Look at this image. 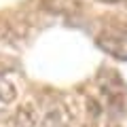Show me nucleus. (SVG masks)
<instances>
[{
  "mask_svg": "<svg viewBox=\"0 0 127 127\" xmlns=\"http://www.w3.org/2000/svg\"><path fill=\"white\" fill-rule=\"evenodd\" d=\"M95 45L100 47L104 53H108L110 57L119 59V62H127V34H123L121 30L97 34Z\"/></svg>",
  "mask_w": 127,
  "mask_h": 127,
  "instance_id": "1",
  "label": "nucleus"
},
{
  "mask_svg": "<svg viewBox=\"0 0 127 127\" xmlns=\"http://www.w3.org/2000/svg\"><path fill=\"white\" fill-rule=\"evenodd\" d=\"M97 85H100L102 93H104L106 97L123 100V95H125V91H127V87H125V83L121 81V76H119L117 72H112V70H100V74H97Z\"/></svg>",
  "mask_w": 127,
  "mask_h": 127,
  "instance_id": "2",
  "label": "nucleus"
},
{
  "mask_svg": "<svg viewBox=\"0 0 127 127\" xmlns=\"http://www.w3.org/2000/svg\"><path fill=\"white\" fill-rule=\"evenodd\" d=\"M42 9L53 15H78L83 4L78 0H42Z\"/></svg>",
  "mask_w": 127,
  "mask_h": 127,
  "instance_id": "3",
  "label": "nucleus"
},
{
  "mask_svg": "<svg viewBox=\"0 0 127 127\" xmlns=\"http://www.w3.org/2000/svg\"><path fill=\"white\" fill-rule=\"evenodd\" d=\"M15 125L17 127H38V110L32 102H23L15 110Z\"/></svg>",
  "mask_w": 127,
  "mask_h": 127,
  "instance_id": "4",
  "label": "nucleus"
},
{
  "mask_svg": "<svg viewBox=\"0 0 127 127\" xmlns=\"http://www.w3.org/2000/svg\"><path fill=\"white\" fill-rule=\"evenodd\" d=\"M38 127H68V123H66V112H62L59 108L49 110Z\"/></svg>",
  "mask_w": 127,
  "mask_h": 127,
  "instance_id": "5",
  "label": "nucleus"
},
{
  "mask_svg": "<svg viewBox=\"0 0 127 127\" xmlns=\"http://www.w3.org/2000/svg\"><path fill=\"white\" fill-rule=\"evenodd\" d=\"M15 97H17V89L9 81H2L0 78V102L11 104V102H15Z\"/></svg>",
  "mask_w": 127,
  "mask_h": 127,
  "instance_id": "6",
  "label": "nucleus"
},
{
  "mask_svg": "<svg viewBox=\"0 0 127 127\" xmlns=\"http://www.w3.org/2000/svg\"><path fill=\"white\" fill-rule=\"evenodd\" d=\"M85 106H87V117H89L93 123H97V121L102 119V106L97 104V100L87 97V100H85Z\"/></svg>",
  "mask_w": 127,
  "mask_h": 127,
  "instance_id": "7",
  "label": "nucleus"
},
{
  "mask_svg": "<svg viewBox=\"0 0 127 127\" xmlns=\"http://www.w3.org/2000/svg\"><path fill=\"white\" fill-rule=\"evenodd\" d=\"M9 34V23H6V19L4 17H0V40Z\"/></svg>",
  "mask_w": 127,
  "mask_h": 127,
  "instance_id": "8",
  "label": "nucleus"
},
{
  "mask_svg": "<svg viewBox=\"0 0 127 127\" xmlns=\"http://www.w3.org/2000/svg\"><path fill=\"white\" fill-rule=\"evenodd\" d=\"M102 4H119V2H125V0H97Z\"/></svg>",
  "mask_w": 127,
  "mask_h": 127,
  "instance_id": "9",
  "label": "nucleus"
}]
</instances>
